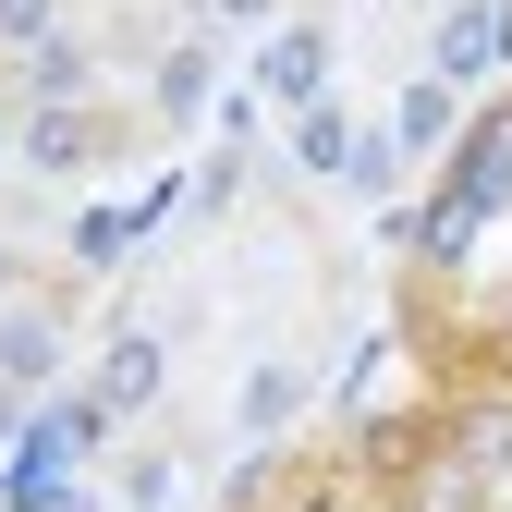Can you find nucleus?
I'll return each instance as SVG.
<instances>
[{"instance_id":"nucleus-4","label":"nucleus","mask_w":512,"mask_h":512,"mask_svg":"<svg viewBox=\"0 0 512 512\" xmlns=\"http://www.w3.org/2000/svg\"><path fill=\"white\" fill-rule=\"evenodd\" d=\"M305 159H317V171H342V159H354V135H342V110H305Z\"/></svg>"},{"instance_id":"nucleus-3","label":"nucleus","mask_w":512,"mask_h":512,"mask_svg":"<svg viewBox=\"0 0 512 512\" xmlns=\"http://www.w3.org/2000/svg\"><path fill=\"white\" fill-rule=\"evenodd\" d=\"M269 86H281V98L317 86V37H281V49H269Z\"/></svg>"},{"instance_id":"nucleus-5","label":"nucleus","mask_w":512,"mask_h":512,"mask_svg":"<svg viewBox=\"0 0 512 512\" xmlns=\"http://www.w3.org/2000/svg\"><path fill=\"white\" fill-rule=\"evenodd\" d=\"M147 378H159V354H147V342H122V354H110V391H98V403H135Z\"/></svg>"},{"instance_id":"nucleus-1","label":"nucleus","mask_w":512,"mask_h":512,"mask_svg":"<svg viewBox=\"0 0 512 512\" xmlns=\"http://www.w3.org/2000/svg\"><path fill=\"white\" fill-rule=\"evenodd\" d=\"M500 49H512V13H500V0H476V13L439 37V61H452V74H476V61H500Z\"/></svg>"},{"instance_id":"nucleus-2","label":"nucleus","mask_w":512,"mask_h":512,"mask_svg":"<svg viewBox=\"0 0 512 512\" xmlns=\"http://www.w3.org/2000/svg\"><path fill=\"white\" fill-rule=\"evenodd\" d=\"M439 135H452V98L415 86V98H403V147H439Z\"/></svg>"}]
</instances>
